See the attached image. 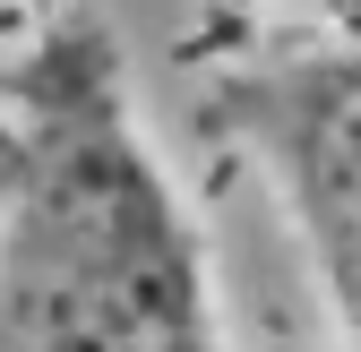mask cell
Listing matches in <instances>:
<instances>
[{"label":"cell","instance_id":"1","mask_svg":"<svg viewBox=\"0 0 361 352\" xmlns=\"http://www.w3.org/2000/svg\"><path fill=\"white\" fill-rule=\"evenodd\" d=\"M0 352H241L104 18L0 69Z\"/></svg>","mask_w":361,"mask_h":352},{"label":"cell","instance_id":"2","mask_svg":"<svg viewBox=\"0 0 361 352\" xmlns=\"http://www.w3.org/2000/svg\"><path fill=\"white\" fill-rule=\"evenodd\" d=\"M207 120L276 181L344 344L361 352V43H310L233 69Z\"/></svg>","mask_w":361,"mask_h":352}]
</instances>
